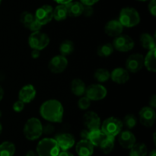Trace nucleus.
<instances>
[{"mask_svg": "<svg viewBox=\"0 0 156 156\" xmlns=\"http://www.w3.org/2000/svg\"><path fill=\"white\" fill-rule=\"evenodd\" d=\"M40 114L50 123H61L64 115V108L59 101L50 99L40 107Z\"/></svg>", "mask_w": 156, "mask_h": 156, "instance_id": "obj_1", "label": "nucleus"}, {"mask_svg": "<svg viewBox=\"0 0 156 156\" xmlns=\"http://www.w3.org/2000/svg\"><path fill=\"white\" fill-rule=\"evenodd\" d=\"M23 133L27 140L34 141L43 134V124L37 117H31L26 121L23 128Z\"/></svg>", "mask_w": 156, "mask_h": 156, "instance_id": "obj_2", "label": "nucleus"}, {"mask_svg": "<svg viewBox=\"0 0 156 156\" xmlns=\"http://www.w3.org/2000/svg\"><path fill=\"white\" fill-rule=\"evenodd\" d=\"M36 152L38 156H57L60 149L55 139L44 138L37 145Z\"/></svg>", "mask_w": 156, "mask_h": 156, "instance_id": "obj_3", "label": "nucleus"}, {"mask_svg": "<svg viewBox=\"0 0 156 156\" xmlns=\"http://www.w3.org/2000/svg\"><path fill=\"white\" fill-rule=\"evenodd\" d=\"M118 20L123 27H133L140 24V15L134 8L125 7L120 11Z\"/></svg>", "mask_w": 156, "mask_h": 156, "instance_id": "obj_4", "label": "nucleus"}, {"mask_svg": "<svg viewBox=\"0 0 156 156\" xmlns=\"http://www.w3.org/2000/svg\"><path fill=\"white\" fill-rule=\"evenodd\" d=\"M122 120L115 117H110L105 119L101 124V130L107 136L116 137L123 129Z\"/></svg>", "mask_w": 156, "mask_h": 156, "instance_id": "obj_5", "label": "nucleus"}, {"mask_svg": "<svg viewBox=\"0 0 156 156\" xmlns=\"http://www.w3.org/2000/svg\"><path fill=\"white\" fill-rule=\"evenodd\" d=\"M50 44V37L47 34L39 31L32 32L28 37V44L32 50L41 51Z\"/></svg>", "mask_w": 156, "mask_h": 156, "instance_id": "obj_6", "label": "nucleus"}, {"mask_svg": "<svg viewBox=\"0 0 156 156\" xmlns=\"http://www.w3.org/2000/svg\"><path fill=\"white\" fill-rule=\"evenodd\" d=\"M112 45L117 51L124 53L132 50L135 46V42L129 36L121 34L114 37Z\"/></svg>", "mask_w": 156, "mask_h": 156, "instance_id": "obj_7", "label": "nucleus"}, {"mask_svg": "<svg viewBox=\"0 0 156 156\" xmlns=\"http://www.w3.org/2000/svg\"><path fill=\"white\" fill-rule=\"evenodd\" d=\"M85 94L90 101H97L106 98L108 90L101 84H91L86 87Z\"/></svg>", "mask_w": 156, "mask_h": 156, "instance_id": "obj_8", "label": "nucleus"}, {"mask_svg": "<svg viewBox=\"0 0 156 156\" xmlns=\"http://www.w3.org/2000/svg\"><path fill=\"white\" fill-rule=\"evenodd\" d=\"M125 66L129 73H138L144 66V56L141 53L131 54L126 60Z\"/></svg>", "mask_w": 156, "mask_h": 156, "instance_id": "obj_9", "label": "nucleus"}, {"mask_svg": "<svg viewBox=\"0 0 156 156\" xmlns=\"http://www.w3.org/2000/svg\"><path fill=\"white\" fill-rule=\"evenodd\" d=\"M53 8L50 5H44L36 10L34 18L42 26L46 25L53 20Z\"/></svg>", "mask_w": 156, "mask_h": 156, "instance_id": "obj_10", "label": "nucleus"}, {"mask_svg": "<svg viewBox=\"0 0 156 156\" xmlns=\"http://www.w3.org/2000/svg\"><path fill=\"white\" fill-rule=\"evenodd\" d=\"M68 66V60L66 57L62 55H56L53 56L48 63V69L54 74L63 73Z\"/></svg>", "mask_w": 156, "mask_h": 156, "instance_id": "obj_11", "label": "nucleus"}, {"mask_svg": "<svg viewBox=\"0 0 156 156\" xmlns=\"http://www.w3.org/2000/svg\"><path fill=\"white\" fill-rule=\"evenodd\" d=\"M140 122L146 127H152L155 122L156 114L154 108L149 106L143 107L139 113Z\"/></svg>", "mask_w": 156, "mask_h": 156, "instance_id": "obj_12", "label": "nucleus"}, {"mask_svg": "<svg viewBox=\"0 0 156 156\" xmlns=\"http://www.w3.org/2000/svg\"><path fill=\"white\" fill-rule=\"evenodd\" d=\"M83 123L89 131L100 129L101 118L97 113L94 111H87L83 116Z\"/></svg>", "mask_w": 156, "mask_h": 156, "instance_id": "obj_13", "label": "nucleus"}, {"mask_svg": "<svg viewBox=\"0 0 156 156\" xmlns=\"http://www.w3.org/2000/svg\"><path fill=\"white\" fill-rule=\"evenodd\" d=\"M59 149L62 151H67L73 148L76 144V140L73 135L68 133L58 134L55 137Z\"/></svg>", "mask_w": 156, "mask_h": 156, "instance_id": "obj_14", "label": "nucleus"}, {"mask_svg": "<svg viewBox=\"0 0 156 156\" xmlns=\"http://www.w3.org/2000/svg\"><path fill=\"white\" fill-rule=\"evenodd\" d=\"M37 94L36 88L31 84L24 85L18 92V99L24 104L30 103L35 98Z\"/></svg>", "mask_w": 156, "mask_h": 156, "instance_id": "obj_15", "label": "nucleus"}, {"mask_svg": "<svg viewBox=\"0 0 156 156\" xmlns=\"http://www.w3.org/2000/svg\"><path fill=\"white\" fill-rule=\"evenodd\" d=\"M118 142L122 148L130 149L136 143V139L130 130H123L118 134Z\"/></svg>", "mask_w": 156, "mask_h": 156, "instance_id": "obj_16", "label": "nucleus"}, {"mask_svg": "<svg viewBox=\"0 0 156 156\" xmlns=\"http://www.w3.org/2000/svg\"><path fill=\"white\" fill-rule=\"evenodd\" d=\"M110 79L115 83L123 85L129 81V73L126 70V69L117 67L113 69V71L111 73Z\"/></svg>", "mask_w": 156, "mask_h": 156, "instance_id": "obj_17", "label": "nucleus"}, {"mask_svg": "<svg viewBox=\"0 0 156 156\" xmlns=\"http://www.w3.org/2000/svg\"><path fill=\"white\" fill-rule=\"evenodd\" d=\"M123 27L119 20H111L105 24V32L109 37H115L123 33Z\"/></svg>", "mask_w": 156, "mask_h": 156, "instance_id": "obj_18", "label": "nucleus"}, {"mask_svg": "<svg viewBox=\"0 0 156 156\" xmlns=\"http://www.w3.org/2000/svg\"><path fill=\"white\" fill-rule=\"evenodd\" d=\"M94 146L88 140H81L76 145V152L79 156H91Z\"/></svg>", "mask_w": 156, "mask_h": 156, "instance_id": "obj_19", "label": "nucleus"}, {"mask_svg": "<svg viewBox=\"0 0 156 156\" xmlns=\"http://www.w3.org/2000/svg\"><path fill=\"white\" fill-rule=\"evenodd\" d=\"M68 16L72 18H77L82 15L84 5L80 2H71L66 5Z\"/></svg>", "mask_w": 156, "mask_h": 156, "instance_id": "obj_20", "label": "nucleus"}, {"mask_svg": "<svg viewBox=\"0 0 156 156\" xmlns=\"http://www.w3.org/2000/svg\"><path fill=\"white\" fill-rule=\"evenodd\" d=\"M70 88H71V91L73 94L78 96V97H81L85 93L86 85L82 79L76 78L72 81Z\"/></svg>", "mask_w": 156, "mask_h": 156, "instance_id": "obj_21", "label": "nucleus"}, {"mask_svg": "<svg viewBox=\"0 0 156 156\" xmlns=\"http://www.w3.org/2000/svg\"><path fill=\"white\" fill-rule=\"evenodd\" d=\"M144 66L146 69L151 73H155L156 72V60H155V49L149 50L147 54L144 57Z\"/></svg>", "mask_w": 156, "mask_h": 156, "instance_id": "obj_22", "label": "nucleus"}, {"mask_svg": "<svg viewBox=\"0 0 156 156\" xmlns=\"http://www.w3.org/2000/svg\"><path fill=\"white\" fill-rule=\"evenodd\" d=\"M107 136L102 132L101 129H94V130L89 131V135H88V140H89L90 143L96 147H99L101 142L105 140Z\"/></svg>", "mask_w": 156, "mask_h": 156, "instance_id": "obj_23", "label": "nucleus"}, {"mask_svg": "<svg viewBox=\"0 0 156 156\" xmlns=\"http://www.w3.org/2000/svg\"><path fill=\"white\" fill-rule=\"evenodd\" d=\"M140 41L143 48L150 50L155 49V38L149 33L142 34L140 37Z\"/></svg>", "mask_w": 156, "mask_h": 156, "instance_id": "obj_24", "label": "nucleus"}, {"mask_svg": "<svg viewBox=\"0 0 156 156\" xmlns=\"http://www.w3.org/2000/svg\"><path fill=\"white\" fill-rule=\"evenodd\" d=\"M114 146H115V137L106 136L100 144L99 148L104 154L108 155L114 150Z\"/></svg>", "mask_w": 156, "mask_h": 156, "instance_id": "obj_25", "label": "nucleus"}, {"mask_svg": "<svg viewBox=\"0 0 156 156\" xmlns=\"http://www.w3.org/2000/svg\"><path fill=\"white\" fill-rule=\"evenodd\" d=\"M53 16L56 21H62L66 19L68 17V12H67L66 5L59 4L57 6L53 9Z\"/></svg>", "mask_w": 156, "mask_h": 156, "instance_id": "obj_26", "label": "nucleus"}, {"mask_svg": "<svg viewBox=\"0 0 156 156\" xmlns=\"http://www.w3.org/2000/svg\"><path fill=\"white\" fill-rule=\"evenodd\" d=\"M129 156H147L148 149L146 144L143 143H135L129 149Z\"/></svg>", "mask_w": 156, "mask_h": 156, "instance_id": "obj_27", "label": "nucleus"}, {"mask_svg": "<svg viewBox=\"0 0 156 156\" xmlns=\"http://www.w3.org/2000/svg\"><path fill=\"white\" fill-rule=\"evenodd\" d=\"M15 153V146L9 141L3 142L0 144V156H14Z\"/></svg>", "mask_w": 156, "mask_h": 156, "instance_id": "obj_28", "label": "nucleus"}, {"mask_svg": "<svg viewBox=\"0 0 156 156\" xmlns=\"http://www.w3.org/2000/svg\"><path fill=\"white\" fill-rule=\"evenodd\" d=\"M74 44L70 40H65L59 45V52H60L61 55L64 56H67L72 54L74 51Z\"/></svg>", "mask_w": 156, "mask_h": 156, "instance_id": "obj_29", "label": "nucleus"}, {"mask_svg": "<svg viewBox=\"0 0 156 156\" xmlns=\"http://www.w3.org/2000/svg\"><path fill=\"white\" fill-rule=\"evenodd\" d=\"M114 51V48L113 47L112 44L106 43V44H101V45L98 47L97 53L101 57H108L111 55H112Z\"/></svg>", "mask_w": 156, "mask_h": 156, "instance_id": "obj_30", "label": "nucleus"}, {"mask_svg": "<svg viewBox=\"0 0 156 156\" xmlns=\"http://www.w3.org/2000/svg\"><path fill=\"white\" fill-rule=\"evenodd\" d=\"M110 77H111V73L106 69H98L94 73V79H96L98 82H101V83L106 82L107 81L109 80Z\"/></svg>", "mask_w": 156, "mask_h": 156, "instance_id": "obj_31", "label": "nucleus"}, {"mask_svg": "<svg viewBox=\"0 0 156 156\" xmlns=\"http://www.w3.org/2000/svg\"><path fill=\"white\" fill-rule=\"evenodd\" d=\"M34 15L32 13H30V12H27V11L23 12L21 14V16H20V21L23 24V26L27 29H28L30 24L34 21Z\"/></svg>", "mask_w": 156, "mask_h": 156, "instance_id": "obj_32", "label": "nucleus"}, {"mask_svg": "<svg viewBox=\"0 0 156 156\" xmlns=\"http://www.w3.org/2000/svg\"><path fill=\"white\" fill-rule=\"evenodd\" d=\"M122 123H123V126H126L128 129H133L137 124V118L134 114H128L123 117Z\"/></svg>", "mask_w": 156, "mask_h": 156, "instance_id": "obj_33", "label": "nucleus"}, {"mask_svg": "<svg viewBox=\"0 0 156 156\" xmlns=\"http://www.w3.org/2000/svg\"><path fill=\"white\" fill-rule=\"evenodd\" d=\"M78 106H79V109L82 110V111L88 110L91 106V101L86 96H83V97L81 96L79 101H78Z\"/></svg>", "mask_w": 156, "mask_h": 156, "instance_id": "obj_34", "label": "nucleus"}, {"mask_svg": "<svg viewBox=\"0 0 156 156\" xmlns=\"http://www.w3.org/2000/svg\"><path fill=\"white\" fill-rule=\"evenodd\" d=\"M24 106H25V104H24V102L18 100L13 104L12 108H13V111H15V112L20 113L24 110Z\"/></svg>", "mask_w": 156, "mask_h": 156, "instance_id": "obj_35", "label": "nucleus"}, {"mask_svg": "<svg viewBox=\"0 0 156 156\" xmlns=\"http://www.w3.org/2000/svg\"><path fill=\"white\" fill-rule=\"evenodd\" d=\"M55 127L51 123H47V124L43 126V134L45 135H50L53 133H54Z\"/></svg>", "mask_w": 156, "mask_h": 156, "instance_id": "obj_36", "label": "nucleus"}, {"mask_svg": "<svg viewBox=\"0 0 156 156\" xmlns=\"http://www.w3.org/2000/svg\"><path fill=\"white\" fill-rule=\"evenodd\" d=\"M148 9L152 16H156V0H150L148 5Z\"/></svg>", "mask_w": 156, "mask_h": 156, "instance_id": "obj_37", "label": "nucleus"}, {"mask_svg": "<svg viewBox=\"0 0 156 156\" xmlns=\"http://www.w3.org/2000/svg\"><path fill=\"white\" fill-rule=\"evenodd\" d=\"M41 27H42V25L38 22L37 21L34 19V21L30 24V25L29 26L28 29L30 30H31L32 32H35V31H39L41 30Z\"/></svg>", "mask_w": 156, "mask_h": 156, "instance_id": "obj_38", "label": "nucleus"}, {"mask_svg": "<svg viewBox=\"0 0 156 156\" xmlns=\"http://www.w3.org/2000/svg\"><path fill=\"white\" fill-rule=\"evenodd\" d=\"M93 13H94V9H93L92 6L84 5L82 15H84L87 18H89V17H91L93 15Z\"/></svg>", "mask_w": 156, "mask_h": 156, "instance_id": "obj_39", "label": "nucleus"}, {"mask_svg": "<svg viewBox=\"0 0 156 156\" xmlns=\"http://www.w3.org/2000/svg\"><path fill=\"white\" fill-rule=\"evenodd\" d=\"M98 1L99 0H80V2H82L84 5L92 6L94 4H96Z\"/></svg>", "mask_w": 156, "mask_h": 156, "instance_id": "obj_40", "label": "nucleus"}, {"mask_svg": "<svg viewBox=\"0 0 156 156\" xmlns=\"http://www.w3.org/2000/svg\"><path fill=\"white\" fill-rule=\"evenodd\" d=\"M149 107H151V108L155 109V108H156V95L155 94H152V95L151 96V98H149Z\"/></svg>", "mask_w": 156, "mask_h": 156, "instance_id": "obj_41", "label": "nucleus"}, {"mask_svg": "<svg viewBox=\"0 0 156 156\" xmlns=\"http://www.w3.org/2000/svg\"><path fill=\"white\" fill-rule=\"evenodd\" d=\"M88 135H89V130L87 129H83L80 133V137L82 140H88Z\"/></svg>", "mask_w": 156, "mask_h": 156, "instance_id": "obj_42", "label": "nucleus"}, {"mask_svg": "<svg viewBox=\"0 0 156 156\" xmlns=\"http://www.w3.org/2000/svg\"><path fill=\"white\" fill-rule=\"evenodd\" d=\"M41 56V52L37 50H33L31 52V57L33 59H38Z\"/></svg>", "mask_w": 156, "mask_h": 156, "instance_id": "obj_43", "label": "nucleus"}, {"mask_svg": "<svg viewBox=\"0 0 156 156\" xmlns=\"http://www.w3.org/2000/svg\"><path fill=\"white\" fill-rule=\"evenodd\" d=\"M57 156H74V155L67 150V151H62V152H59V155Z\"/></svg>", "mask_w": 156, "mask_h": 156, "instance_id": "obj_44", "label": "nucleus"}, {"mask_svg": "<svg viewBox=\"0 0 156 156\" xmlns=\"http://www.w3.org/2000/svg\"><path fill=\"white\" fill-rule=\"evenodd\" d=\"M54 2H56V3L58 4H61V5H67L68 3L71 2H73V0H53Z\"/></svg>", "mask_w": 156, "mask_h": 156, "instance_id": "obj_45", "label": "nucleus"}, {"mask_svg": "<svg viewBox=\"0 0 156 156\" xmlns=\"http://www.w3.org/2000/svg\"><path fill=\"white\" fill-rule=\"evenodd\" d=\"M24 156H38V155L36 152H34V151L30 150L25 154V155Z\"/></svg>", "mask_w": 156, "mask_h": 156, "instance_id": "obj_46", "label": "nucleus"}, {"mask_svg": "<svg viewBox=\"0 0 156 156\" xmlns=\"http://www.w3.org/2000/svg\"><path fill=\"white\" fill-rule=\"evenodd\" d=\"M3 97H4V90H3V88L0 86V101L2 100Z\"/></svg>", "mask_w": 156, "mask_h": 156, "instance_id": "obj_47", "label": "nucleus"}, {"mask_svg": "<svg viewBox=\"0 0 156 156\" xmlns=\"http://www.w3.org/2000/svg\"><path fill=\"white\" fill-rule=\"evenodd\" d=\"M149 156H156V150L155 149H152L150 152H149Z\"/></svg>", "mask_w": 156, "mask_h": 156, "instance_id": "obj_48", "label": "nucleus"}, {"mask_svg": "<svg viewBox=\"0 0 156 156\" xmlns=\"http://www.w3.org/2000/svg\"><path fill=\"white\" fill-rule=\"evenodd\" d=\"M2 132V123H0V135H1Z\"/></svg>", "mask_w": 156, "mask_h": 156, "instance_id": "obj_49", "label": "nucleus"}, {"mask_svg": "<svg viewBox=\"0 0 156 156\" xmlns=\"http://www.w3.org/2000/svg\"><path fill=\"white\" fill-rule=\"evenodd\" d=\"M153 140H154V143L155 144V133L153 134Z\"/></svg>", "mask_w": 156, "mask_h": 156, "instance_id": "obj_50", "label": "nucleus"}, {"mask_svg": "<svg viewBox=\"0 0 156 156\" xmlns=\"http://www.w3.org/2000/svg\"><path fill=\"white\" fill-rule=\"evenodd\" d=\"M138 1H140V2H145V1H148V0H138Z\"/></svg>", "mask_w": 156, "mask_h": 156, "instance_id": "obj_51", "label": "nucleus"}, {"mask_svg": "<svg viewBox=\"0 0 156 156\" xmlns=\"http://www.w3.org/2000/svg\"><path fill=\"white\" fill-rule=\"evenodd\" d=\"M2 117V112H1V111H0V117Z\"/></svg>", "mask_w": 156, "mask_h": 156, "instance_id": "obj_52", "label": "nucleus"}, {"mask_svg": "<svg viewBox=\"0 0 156 156\" xmlns=\"http://www.w3.org/2000/svg\"><path fill=\"white\" fill-rule=\"evenodd\" d=\"M1 2H2V0H0V5H1Z\"/></svg>", "mask_w": 156, "mask_h": 156, "instance_id": "obj_53", "label": "nucleus"}]
</instances>
